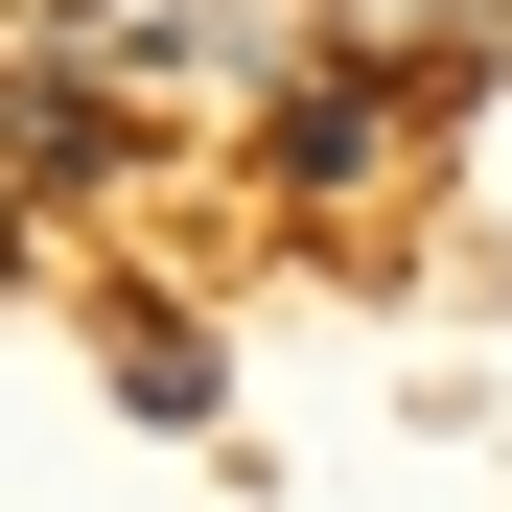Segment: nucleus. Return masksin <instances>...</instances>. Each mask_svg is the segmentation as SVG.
I'll return each mask as SVG.
<instances>
[{
	"label": "nucleus",
	"instance_id": "f257e3e1",
	"mask_svg": "<svg viewBox=\"0 0 512 512\" xmlns=\"http://www.w3.org/2000/svg\"><path fill=\"white\" fill-rule=\"evenodd\" d=\"M256 140H280V187H373V140H396V94H373V70H303V94L256 117Z\"/></svg>",
	"mask_w": 512,
	"mask_h": 512
},
{
	"label": "nucleus",
	"instance_id": "f03ea898",
	"mask_svg": "<svg viewBox=\"0 0 512 512\" xmlns=\"http://www.w3.org/2000/svg\"><path fill=\"white\" fill-rule=\"evenodd\" d=\"M0 163H24V187H94V163H117L94 70H24V94H0Z\"/></svg>",
	"mask_w": 512,
	"mask_h": 512
}]
</instances>
